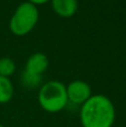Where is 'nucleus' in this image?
<instances>
[{
    "mask_svg": "<svg viewBox=\"0 0 126 127\" xmlns=\"http://www.w3.org/2000/svg\"><path fill=\"white\" fill-rule=\"evenodd\" d=\"M115 117V106L105 95H92L80 106L79 118L83 127H113Z\"/></svg>",
    "mask_w": 126,
    "mask_h": 127,
    "instance_id": "f257e3e1",
    "label": "nucleus"
},
{
    "mask_svg": "<svg viewBox=\"0 0 126 127\" xmlns=\"http://www.w3.org/2000/svg\"><path fill=\"white\" fill-rule=\"evenodd\" d=\"M38 103L47 113L62 112L68 104L66 86L58 80H49L42 84L38 92Z\"/></svg>",
    "mask_w": 126,
    "mask_h": 127,
    "instance_id": "f03ea898",
    "label": "nucleus"
},
{
    "mask_svg": "<svg viewBox=\"0 0 126 127\" xmlns=\"http://www.w3.org/2000/svg\"><path fill=\"white\" fill-rule=\"evenodd\" d=\"M39 19L37 6L28 1L21 2L16 8L9 21V29L15 36H26L35 28Z\"/></svg>",
    "mask_w": 126,
    "mask_h": 127,
    "instance_id": "7ed1b4c3",
    "label": "nucleus"
},
{
    "mask_svg": "<svg viewBox=\"0 0 126 127\" xmlns=\"http://www.w3.org/2000/svg\"><path fill=\"white\" fill-rule=\"evenodd\" d=\"M68 103L82 106L92 97V88L89 84L83 80H74L66 86Z\"/></svg>",
    "mask_w": 126,
    "mask_h": 127,
    "instance_id": "20e7f679",
    "label": "nucleus"
},
{
    "mask_svg": "<svg viewBox=\"0 0 126 127\" xmlns=\"http://www.w3.org/2000/svg\"><path fill=\"white\" fill-rule=\"evenodd\" d=\"M48 65V57L44 53H35L29 56L27 59L25 71L31 75H36V76H41L47 70Z\"/></svg>",
    "mask_w": 126,
    "mask_h": 127,
    "instance_id": "39448f33",
    "label": "nucleus"
},
{
    "mask_svg": "<svg viewBox=\"0 0 126 127\" xmlns=\"http://www.w3.org/2000/svg\"><path fill=\"white\" fill-rule=\"evenodd\" d=\"M51 8L56 15L62 18H70L77 12V0H50Z\"/></svg>",
    "mask_w": 126,
    "mask_h": 127,
    "instance_id": "423d86ee",
    "label": "nucleus"
},
{
    "mask_svg": "<svg viewBox=\"0 0 126 127\" xmlns=\"http://www.w3.org/2000/svg\"><path fill=\"white\" fill-rule=\"evenodd\" d=\"M13 85L10 78L0 76V104H7L13 97Z\"/></svg>",
    "mask_w": 126,
    "mask_h": 127,
    "instance_id": "0eeeda50",
    "label": "nucleus"
},
{
    "mask_svg": "<svg viewBox=\"0 0 126 127\" xmlns=\"http://www.w3.org/2000/svg\"><path fill=\"white\" fill-rule=\"evenodd\" d=\"M16 71V64L11 58L2 57L0 58V76L9 78Z\"/></svg>",
    "mask_w": 126,
    "mask_h": 127,
    "instance_id": "6e6552de",
    "label": "nucleus"
},
{
    "mask_svg": "<svg viewBox=\"0 0 126 127\" xmlns=\"http://www.w3.org/2000/svg\"><path fill=\"white\" fill-rule=\"evenodd\" d=\"M40 80H41V76H36V75H31L29 72L25 71L22 75V81L24 85L28 88H35L39 86Z\"/></svg>",
    "mask_w": 126,
    "mask_h": 127,
    "instance_id": "1a4fd4ad",
    "label": "nucleus"
},
{
    "mask_svg": "<svg viewBox=\"0 0 126 127\" xmlns=\"http://www.w3.org/2000/svg\"><path fill=\"white\" fill-rule=\"evenodd\" d=\"M27 1L35 4V6H39V4H44V3H46V2L50 1V0H27Z\"/></svg>",
    "mask_w": 126,
    "mask_h": 127,
    "instance_id": "9d476101",
    "label": "nucleus"
},
{
    "mask_svg": "<svg viewBox=\"0 0 126 127\" xmlns=\"http://www.w3.org/2000/svg\"><path fill=\"white\" fill-rule=\"evenodd\" d=\"M0 127H4L3 125H2V124H0Z\"/></svg>",
    "mask_w": 126,
    "mask_h": 127,
    "instance_id": "9b49d317",
    "label": "nucleus"
}]
</instances>
